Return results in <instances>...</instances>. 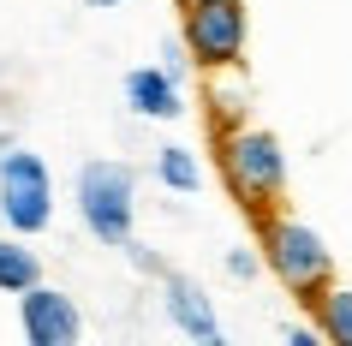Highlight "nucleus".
<instances>
[{
  "instance_id": "nucleus-5",
  "label": "nucleus",
  "mask_w": 352,
  "mask_h": 346,
  "mask_svg": "<svg viewBox=\"0 0 352 346\" xmlns=\"http://www.w3.org/2000/svg\"><path fill=\"white\" fill-rule=\"evenodd\" d=\"M0 221L12 233H24V239H36V233L54 227V173L24 144L0 149Z\"/></svg>"
},
{
  "instance_id": "nucleus-10",
  "label": "nucleus",
  "mask_w": 352,
  "mask_h": 346,
  "mask_svg": "<svg viewBox=\"0 0 352 346\" xmlns=\"http://www.w3.org/2000/svg\"><path fill=\"white\" fill-rule=\"evenodd\" d=\"M36 281H42V251H36L24 233L6 227V233H0V292H6V299H19V292H30Z\"/></svg>"
},
{
  "instance_id": "nucleus-13",
  "label": "nucleus",
  "mask_w": 352,
  "mask_h": 346,
  "mask_svg": "<svg viewBox=\"0 0 352 346\" xmlns=\"http://www.w3.org/2000/svg\"><path fill=\"white\" fill-rule=\"evenodd\" d=\"M221 269H227V281H239V287H251V281H257V269H263V251H257V245H227Z\"/></svg>"
},
{
  "instance_id": "nucleus-8",
  "label": "nucleus",
  "mask_w": 352,
  "mask_h": 346,
  "mask_svg": "<svg viewBox=\"0 0 352 346\" xmlns=\"http://www.w3.org/2000/svg\"><path fill=\"white\" fill-rule=\"evenodd\" d=\"M120 96H126V108L138 120H155V126H167V120L186 113V78H173L167 66H131Z\"/></svg>"
},
{
  "instance_id": "nucleus-12",
  "label": "nucleus",
  "mask_w": 352,
  "mask_h": 346,
  "mask_svg": "<svg viewBox=\"0 0 352 346\" xmlns=\"http://www.w3.org/2000/svg\"><path fill=\"white\" fill-rule=\"evenodd\" d=\"M305 310H311L316 334H322L329 346H352V287H346V281H329Z\"/></svg>"
},
{
  "instance_id": "nucleus-11",
  "label": "nucleus",
  "mask_w": 352,
  "mask_h": 346,
  "mask_svg": "<svg viewBox=\"0 0 352 346\" xmlns=\"http://www.w3.org/2000/svg\"><path fill=\"white\" fill-rule=\"evenodd\" d=\"M149 173H155V185L173 191V197H197V191H204V162H197V149H186V144H162L155 162H149Z\"/></svg>"
},
{
  "instance_id": "nucleus-16",
  "label": "nucleus",
  "mask_w": 352,
  "mask_h": 346,
  "mask_svg": "<svg viewBox=\"0 0 352 346\" xmlns=\"http://www.w3.org/2000/svg\"><path fill=\"white\" fill-rule=\"evenodd\" d=\"M90 12H113V6H126V0H84Z\"/></svg>"
},
{
  "instance_id": "nucleus-4",
  "label": "nucleus",
  "mask_w": 352,
  "mask_h": 346,
  "mask_svg": "<svg viewBox=\"0 0 352 346\" xmlns=\"http://www.w3.org/2000/svg\"><path fill=\"white\" fill-rule=\"evenodd\" d=\"M179 42H186L197 72L245 66V48H251V12H245V0H186L179 6Z\"/></svg>"
},
{
  "instance_id": "nucleus-2",
  "label": "nucleus",
  "mask_w": 352,
  "mask_h": 346,
  "mask_svg": "<svg viewBox=\"0 0 352 346\" xmlns=\"http://www.w3.org/2000/svg\"><path fill=\"white\" fill-rule=\"evenodd\" d=\"M257 221V251H263V269L280 281V292H293L298 305H311L316 292L334 281V251L329 239L316 233L305 215H293V209H263Z\"/></svg>"
},
{
  "instance_id": "nucleus-1",
  "label": "nucleus",
  "mask_w": 352,
  "mask_h": 346,
  "mask_svg": "<svg viewBox=\"0 0 352 346\" xmlns=\"http://www.w3.org/2000/svg\"><path fill=\"white\" fill-rule=\"evenodd\" d=\"M215 173H221L227 197L239 203L245 215H263V209L287 203V180H293L287 144L269 126H257V120L215 131Z\"/></svg>"
},
{
  "instance_id": "nucleus-3",
  "label": "nucleus",
  "mask_w": 352,
  "mask_h": 346,
  "mask_svg": "<svg viewBox=\"0 0 352 346\" xmlns=\"http://www.w3.org/2000/svg\"><path fill=\"white\" fill-rule=\"evenodd\" d=\"M72 209L102 251H126L138 239V167L113 162V155L84 162L78 185H72Z\"/></svg>"
},
{
  "instance_id": "nucleus-6",
  "label": "nucleus",
  "mask_w": 352,
  "mask_h": 346,
  "mask_svg": "<svg viewBox=\"0 0 352 346\" xmlns=\"http://www.w3.org/2000/svg\"><path fill=\"white\" fill-rule=\"evenodd\" d=\"M19 334L30 346H78L84 340V305L54 281H36L19 292Z\"/></svg>"
},
{
  "instance_id": "nucleus-14",
  "label": "nucleus",
  "mask_w": 352,
  "mask_h": 346,
  "mask_svg": "<svg viewBox=\"0 0 352 346\" xmlns=\"http://www.w3.org/2000/svg\"><path fill=\"white\" fill-rule=\"evenodd\" d=\"M280 340H287V346H322V334H316V323H287V328H280Z\"/></svg>"
},
{
  "instance_id": "nucleus-18",
  "label": "nucleus",
  "mask_w": 352,
  "mask_h": 346,
  "mask_svg": "<svg viewBox=\"0 0 352 346\" xmlns=\"http://www.w3.org/2000/svg\"><path fill=\"white\" fill-rule=\"evenodd\" d=\"M179 6H186V0H179Z\"/></svg>"
},
{
  "instance_id": "nucleus-7",
  "label": "nucleus",
  "mask_w": 352,
  "mask_h": 346,
  "mask_svg": "<svg viewBox=\"0 0 352 346\" xmlns=\"http://www.w3.org/2000/svg\"><path fill=\"white\" fill-rule=\"evenodd\" d=\"M162 316L179 328L186 340H197V346H221L227 340L209 287H204V281H191V274H179V269H162Z\"/></svg>"
},
{
  "instance_id": "nucleus-15",
  "label": "nucleus",
  "mask_w": 352,
  "mask_h": 346,
  "mask_svg": "<svg viewBox=\"0 0 352 346\" xmlns=\"http://www.w3.org/2000/svg\"><path fill=\"white\" fill-rule=\"evenodd\" d=\"M126 251H131V263H138V269H144V274H155V281H162V257L149 251V245H138V239H131Z\"/></svg>"
},
{
  "instance_id": "nucleus-9",
  "label": "nucleus",
  "mask_w": 352,
  "mask_h": 346,
  "mask_svg": "<svg viewBox=\"0 0 352 346\" xmlns=\"http://www.w3.org/2000/svg\"><path fill=\"white\" fill-rule=\"evenodd\" d=\"M209 78V120H215V131L227 126H245L251 120V84H245V66H227V72H204Z\"/></svg>"
},
{
  "instance_id": "nucleus-17",
  "label": "nucleus",
  "mask_w": 352,
  "mask_h": 346,
  "mask_svg": "<svg viewBox=\"0 0 352 346\" xmlns=\"http://www.w3.org/2000/svg\"><path fill=\"white\" fill-rule=\"evenodd\" d=\"M12 144H19V138H12V131H0V149H12Z\"/></svg>"
}]
</instances>
